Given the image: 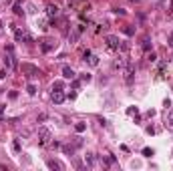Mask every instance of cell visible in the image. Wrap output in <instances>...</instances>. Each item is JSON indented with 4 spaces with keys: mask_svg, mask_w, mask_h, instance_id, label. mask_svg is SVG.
<instances>
[{
    "mask_svg": "<svg viewBox=\"0 0 173 171\" xmlns=\"http://www.w3.org/2000/svg\"><path fill=\"white\" fill-rule=\"evenodd\" d=\"M48 141H50V131H48V127H40V129H38V145L45 147V145H48Z\"/></svg>",
    "mask_w": 173,
    "mask_h": 171,
    "instance_id": "obj_1",
    "label": "cell"
},
{
    "mask_svg": "<svg viewBox=\"0 0 173 171\" xmlns=\"http://www.w3.org/2000/svg\"><path fill=\"white\" fill-rule=\"evenodd\" d=\"M22 73H26L28 77H38V75H42L40 70H38V67H34V65H30V63H22Z\"/></svg>",
    "mask_w": 173,
    "mask_h": 171,
    "instance_id": "obj_2",
    "label": "cell"
},
{
    "mask_svg": "<svg viewBox=\"0 0 173 171\" xmlns=\"http://www.w3.org/2000/svg\"><path fill=\"white\" fill-rule=\"evenodd\" d=\"M105 42H107L109 48H113V50H119V48H121V40H119L117 36H113V34H107V36H105Z\"/></svg>",
    "mask_w": 173,
    "mask_h": 171,
    "instance_id": "obj_3",
    "label": "cell"
},
{
    "mask_svg": "<svg viewBox=\"0 0 173 171\" xmlns=\"http://www.w3.org/2000/svg\"><path fill=\"white\" fill-rule=\"evenodd\" d=\"M58 6L57 4H46V16L50 18V20H55V18H58Z\"/></svg>",
    "mask_w": 173,
    "mask_h": 171,
    "instance_id": "obj_4",
    "label": "cell"
},
{
    "mask_svg": "<svg viewBox=\"0 0 173 171\" xmlns=\"http://www.w3.org/2000/svg\"><path fill=\"white\" fill-rule=\"evenodd\" d=\"M83 30H85V26H83V24H79V26H75V30H73V34L69 36V40H70V42H77Z\"/></svg>",
    "mask_w": 173,
    "mask_h": 171,
    "instance_id": "obj_5",
    "label": "cell"
},
{
    "mask_svg": "<svg viewBox=\"0 0 173 171\" xmlns=\"http://www.w3.org/2000/svg\"><path fill=\"white\" fill-rule=\"evenodd\" d=\"M52 46H55V42H52L50 38H45V40H40V50H42V52H48V50H52Z\"/></svg>",
    "mask_w": 173,
    "mask_h": 171,
    "instance_id": "obj_6",
    "label": "cell"
},
{
    "mask_svg": "<svg viewBox=\"0 0 173 171\" xmlns=\"http://www.w3.org/2000/svg\"><path fill=\"white\" fill-rule=\"evenodd\" d=\"M65 99H67V97H65V93H62V91H52V103L60 105Z\"/></svg>",
    "mask_w": 173,
    "mask_h": 171,
    "instance_id": "obj_7",
    "label": "cell"
},
{
    "mask_svg": "<svg viewBox=\"0 0 173 171\" xmlns=\"http://www.w3.org/2000/svg\"><path fill=\"white\" fill-rule=\"evenodd\" d=\"M125 75H127V77H125L127 85H131V83H133V75H135V67H133V65H127V70H125Z\"/></svg>",
    "mask_w": 173,
    "mask_h": 171,
    "instance_id": "obj_8",
    "label": "cell"
},
{
    "mask_svg": "<svg viewBox=\"0 0 173 171\" xmlns=\"http://www.w3.org/2000/svg\"><path fill=\"white\" fill-rule=\"evenodd\" d=\"M62 77H65V79H75V77H77V75H75V70H73V68L70 67H67V65H65V67H62Z\"/></svg>",
    "mask_w": 173,
    "mask_h": 171,
    "instance_id": "obj_9",
    "label": "cell"
},
{
    "mask_svg": "<svg viewBox=\"0 0 173 171\" xmlns=\"http://www.w3.org/2000/svg\"><path fill=\"white\" fill-rule=\"evenodd\" d=\"M46 167L48 169H62V163H58L57 159H48L46 161Z\"/></svg>",
    "mask_w": 173,
    "mask_h": 171,
    "instance_id": "obj_10",
    "label": "cell"
},
{
    "mask_svg": "<svg viewBox=\"0 0 173 171\" xmlns=\"http://www.w3.org/2000/svg\"><path fill=\"white\" fill-rule=\"evenodd\" d=\"M12 12H14L16 16H22V14H24L22 6H20V0H16V2H14V6H12Z\"/></svg>",
    "mask_w": 173,
    "mask_h": 171,
    "instance_id": "obj_11",
    "label": "cell"
},
{
    "mask_svg": "<svg viewBox=\"0 0 173 171\" xmlns=\"http://www.w3.org/2000/svg\"><path fill=\"white\" fill-rule=\"evenodd\" d=\"M123 67H125V58H119L113 63V68H123Z\"/></svg>",
    "mask_w": 173,
    "mask_h": 171,
    "instance_id": "obj_12",
    "label": "cell"
},
{
    "mask_svg": "<svg viewBox=\"0 0 173 171\" xmlns=\"http://www.w3.org/2000/svg\"><path fill=\"white\" fill-rule=\"evenodd\" d=\"M26 93H28L30 97H34V95H36V87H34V85H28V87H26Z\"/></svg>",
    "mask_w": 173,
    "mask_h": 171,
    "instance_id": "obj_13",
    "label": "cell"
},
{
    "mask_svg": "<svg viewBox=\"0 0 173 171\" xmlns=\"http://www.w3.org/2000/svg\"><path fill=\"white\" fill-rule=\"evenodd\" d=\"M87 60H89V63H91L93 67H97V65H99V57H95V55H91V57L87 58Z\"/></svg>",
    "mask_w": 173,
    "mask_h": 171,
    "instance_id": "obj_14",
    "label": "cell"
},
{
    "mask_svg": "<svg viewBox=\"0 0 173 171\" xmlns=\"http://www.w3.org/2000/svg\"><path fill=\"white\" fill-rule=\"evenodd\" d=\"M85 129H87V125H85V123H77V125H75V131H77V133H83Z\"/></svg>",
    "mask_w": 173,
    "mask_h": 171,
    "instance_id": "obj_15",
    "label": "cell"
},
{
    "mask_svg": "<svg viewBox=\"0 0 173 171\" xmlns=\"http://www.w3.org/2000/svg\"><path fill=\"white\" fill-rule=\"evenodd\" d=\"M52 91H62V80H55V85H52Z\"/></svg>",
    "mask_w": 173,
    "mask_h": 171,
    "instance_id": "obj_16",
    "label": "cell"
},
{
    "mask_svg": "<svg viewBox=\"0 0 173 171\" xmlns=\"http://www.w3.org/2000/svg\"><path fill=\"white\" fill-rule=\"evenodd\" d=\"M62 151H65L67 155H73V153H75V147H70V145H65V147H62Z\"/></svg>",
    "mask_w": 173,
    "mask_h": 171,
    "instance_id": "obj_17",
    "label": "cell"
},
{
    "mask_svg": "<svg viewBox=\"0 0 173 171\" xmlns=\"http://www.w3.org/2000/svg\"><path fill=\"white\" fill-rule=\"evenodd\" d=\"M167 125H169V127H173V109L169 111V113H167Z\"/></svg>",
    "mask_w": 173,
    "mask_h": 171,
    "instance_id": "obj_18",
    "label": "cell"
},
{
    "mask_svg": "<svg viewBox=\"0 0 173 171\" xmlns=\"http://www.w3.org/2000/svg\"><path fill=\"white\" fill-rule=\"evenodd\" d=\"M14 36H16V40H22V38H24V32L16 28V30H14Z\"/></svg>",
    "mask_w": 173,
    "mask_h": 171,
    "instance_id": "obj_19",
    "label": "cell"
},
{
    "mask_svg": "<svg viewBox=\"0 0 173 171\" xmlns=\"http://www.w3.org/2000/svg\"><path fill=\"white\" fill-rule=\"evenodd\" d=\"M153 153H155V151H153L151 147H145V149H143V155H145V157H151Z\"/></svg>",
    "mask_w": 173,
    "mask_h": 171,
    "instance_id": "obj_20",
    "label": "cell"
},
{
    "mask_svg": "<svg viewBox=\"0 0 173 171\" xmlns=\"http://www.w3.org/2000/svg\"><path fill=\"white\" fill-rule=\"evenodd\" d=\"M127 115H139V109H137V107H129Z\"/></svg>",
    "mask_w": 173,
    "mask_h": 171,
    "instance_id": "obj_21",
    "label": "cell"
},
{
    "mask_svg": "<svg viewBox=\"0 0 173 171\" xmlns=\"http://www.w3.org/2000/svg\"><path fill=\"white\" fill-rule=\"evenodd\" d=\"M143 48H145V50H149V48H151V42H149V38H143Z\"/></svg>",
    "mask_w": 173,
    "mask_h": 171,
    "instance_id": "obj_22",
    "label": "cell"
},
{
    "mask_svg": "<svg viewBox=\"0 0 173 171\" xmlns=\"http://www.w3.org/2000/svg\"><path fill=\"white\" fill-rule=\"evenodd\" d=\"M123 32H125V34H129V36H131V34L135 32V30H133V28H131V26H125V28H123Z\"/></svg>",
    "mask_w": 173,
    "mask_h": 171,
    "instance_id": "obj_23",
    "label": "cell"
},
{
    "mask_svg": "<svg viewBox=\"0 0 173 171\" xmlns=\"http://www.w3.org/2000/svg\"><path fill=\"white\" fill-rule=\"evenodd\" d=\"M115 14H119V16H125V8H115Z\"/></svg>",
    "mask_w": 173,
    "mask_h": 171,
    "instance_id": "obj_24",
    "label": "cell"
},
{
    "mask_svg": "<svg viewBox=\"0 0 173 171\" xmlns=\"http://www.w3.org/2000/svg\"><path fill=\"white\" fill-rule=\"evenodd\" d=\"M12 149L18 153V151H20V143H18V141H14V143H12Z\"/></svg>",
    "mask_w": 173,
    "mask_h": 171,
    "instance_id": "obj_25",
    "label": "cell"
},
{
    "mask_svg": "<svg viewBox=\"0 0 173 171\" xmlns=\"http://www.w3.org/2000/svg\"><path fill=\"white\" fill-rule=\"evenodd\" d=\"M147 58H149L151 63H155V60H157V55H155V52H151V55H149V57H147Z\"/></svg>",
    "mask_w": 173,
    "mask_h": 171,
    "instance_id": "obj_26",
    "label": "cell"
},
{
    "mask_svg": "<svg viewBox=\"0 0 173 171\" xmlns=\"http://www.w3.org/2000/svg\"><path fill=\"white\" fill-rule=\"evenodd\" d=\"M24 40H26V42H32V36H30L28 32H24Z\"/></svg>",
    "mask_w": 173,
    "mask_h": 171,
    "instance_id": "obj_27",
    "label": "cell"
},
{
    "mask_svg": "<svg viewBox=\"0 0 173 171\" xmlns=\"http://www.w3.org/2000/svg\"><path fill=\"white\" fill-rule=\"evenodd\" d=\"M91 55H93V52H91V50H85V52H83V58H85V60H87V58H89V57H91Z\"/></svg>",
    "mask_w": 173,
    "mask_h": 171,
    "instance_id": "obj_28",
    "label": "cell"
},
{
    "mask_svg": "<svg viewBox=\"0 0 173 171\" xmlns=\"http://www.w3.org/2000/svg\"><path fill=\"white\" fill-rule=\"evenodd\" d=\"M147 133H149V135H153V133H155V127L149 125V127H147Z\"/></svg>",
    "mask_w": 173,
    "mask_h": 171,
    "instance_id": "obj_29",
    "label": "cell"
},
{
    "mask_svg": "<svg viewBox=\"0 0 173 171\" xmlns=\"http://www.w3.org/2000/svg\"><path fill=\"white\" fill-rule=\"evenodd\" d=\"M79 87H81V83H79V80H75V79H73V89H79Z\"/></svg>",
    "mask_w": 173,
    "mask_h": 171,
    "instance_id": "obj_30",
    "label": "cell"
},
{
    "mask_svg": "<svg viewBox=\"0 0 173 171\" xmlns=\"http://www.w3.org/2000/svg\"><path fill=\"white\" fill-rule=\"evenodd\" d=\"M81 79H83V80H87V83H89V80H91V75H89V73H87V75H83Z\"/></svg>",
    "mask_w": 173,
    "mask_h": 171,
    "instance_id": "obj_31",
    "label": "cell"
},
{
    "mask_svg": "<svg viewBox=\"0 0 173 171\" xmlns=\"http://www.w3.org/2000/svg\"><path fill=\"white\" fill-rule=\"evenodd\" d=\"M87 163H89V165H93V163H95V157H91V155H89V157H87Z\"/></svg>",
    "mask_w": 173,
    "mask_h": 171,
    "instance_id": "obj_32",
    "label": "cell"
},
{
    "mask_svg": "<svg viewBox=\"0 0 173 171\" xmlns=\"http://www.w3.org/2000/svg\"><path fill=\"white\" fill-rule=\"evenodd\" d=\"M0 79H6V70H0Z\"/></svg>",
    "mask_w": 173,
    "mask_h": 171,
    "instance_id": "obj_33",
    "label": "cell"
},
{
    "mask_svg": "<svg viewBox=\"0 0 173 171\" xmlns=\"http://www.w3.org/2000/svg\"><path fill=\"white\" fill-rule=\"evenodd\" d=\"M2 115H4V105H0V119H2Z\"/></svg>",
    "mask_w": 173,
    "mask_h": 171,
    "instance_id": "obj_34",
    "label": "cell"
},
{
    "mask_svg": "<svg viewBox=\"0 0 173 171\" xmlns=\"http://www.w3.org/2000/svg\"><path fill=\"white\" fill-rule=\"evenodd\" d=\"M169 46H173V32L169 34Z\"/></svg>",
    "mask_w": 173,
    "mask_h": 171,
    "instance_id": "obj_35",
    "label": "cell"
},
{
    "mask_svg": "<svg viewBox=\"0 0 173 171\" xmlns=\"http://www.w3.org/2000/svg\"><path fill=\"white\" fill-rule=\"evenodd\" d=\"M75 2H77V0H69V4H75Z\"/></svg>",
    "mask_w": 173,
    "mask_h": 171,
    "instance_id": "obj_36",
    "label": "cell"
},
{
    "mask_svg": "<svg viewBox=\"0 0 173 171\" xmlns=\"http://www.w3.org/2000/svg\"><path fill=\"white\" fill-rule=\"evenodd\" d=\"M131 2H141V0H131Z\"/></svg>",
    "mask_w": 173,
    "mask_h": 171,
    "instance_id": "obj_37",
    "label": "cell"
},
{
    "mask_svg": "<svg viewBox=\"0 0 173 171\" xmlns=\"http://www.w3.org/2000/svg\"><path fill=\"white\" fill-rule=\"evenodd\" d=\"M0 32H2V22H0Z\"/></svg>",
    "mask_w": 173,
    "mask_h": 171,
    "instance_id": "obj_38",
    "label": "cell"
},
{
    "mask_svg": "<svg viewBox=\"0 0 173 171\" xmlns=\"http://www.w3.org/2000/svg\"><path fill=\"white\" fill-rule=\"evenodd\" d=\"M157 2H165V0H157Z\"/></svg>",
    "mask_w": 173,
    "mask_h": 171,
    "instance_id": "obj_39",
    "label": "cell"
}]
</instances>
